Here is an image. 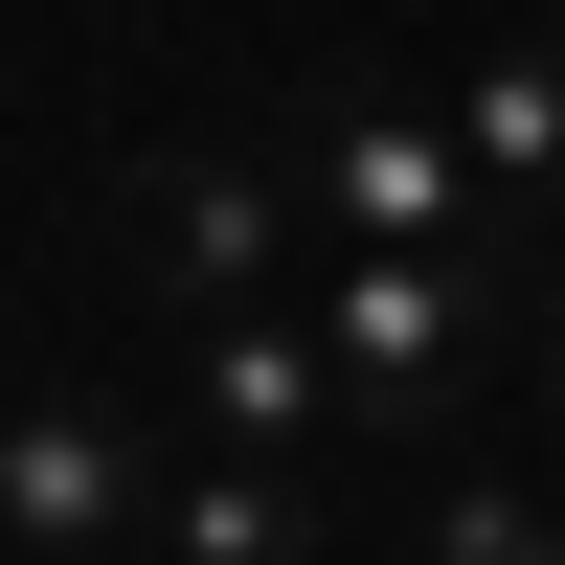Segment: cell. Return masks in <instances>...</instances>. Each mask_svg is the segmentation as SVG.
I'll return each mask as SVG.
<instances>
[{"label": "cell", "mask_w": 565, "mask_h": 565, "mask_svg": "<svg viewBox=\"0 0 565 565\" xmlns=\"http://www.w3.org/2000/svg\"><path fill=\"white\" fill-rule=\"evenodd\" d=\"M295 317H317V362H340L362 452H430L452 385L498 362V317H521V271H498V249H317Z\"/></svg>", "instance_id": "1"}, {"label": "cell", "mask_w": 565, "mask_h": 565, "mask_svg": "<svg viewBox=\"0 0 565 565\" xmlns=\"http://www.w3.org/2000/svg\"><path fill=\"white\" fill-rule=\"evenodd\" d=\"M114 271L204 340V317H271L317 271V204H295V159H136L114 181Z\"/></svg>", "instance_id": "2"}, {"label": "cell", "mask_w": 565, "mask_h": 565, "mask_svg": "<svg viewBox=\"0 0 565 565\" xmlns=\"http://www.w3.org/2000/svg\"><path fill=\"white\" fill-rule=\"evenodd\" d=\"M295 204H317V249H498L476 136H452L430 90H340V114L295 136Z\"/></svg>", "instance_id": "3"}, {"label": "cell", "mask_w": 565, "mask_h": 565, "mask_svg": "<svg viewBox=\"0 0 565 565\" xmlns=\"http://www.w3.org/2000/svg\"><path fill=\"white\" fill-rule=\"evenodd\" d=\"M159 476L181 452L136 430V407H90V385L0 407V565H136L159 543Z\"/></svg>", "instance_id": "4"}, {"label": "cell", "mask_w": 565, "mask_h": 565, "mask_svg": "<svg viewBox=\"0 0 565 565\" xmlns=\"http://www.w3.org/2000/svg\"><path fill=\"white\" fill-rule=\"evenodd\" d=\"M181 407H204V452H295V476H317V452L362 430V407H340V362H317V317H295V295H271V317H204V362H181Z\"/></svg>", "instance_id": "5"}, {"label": "cell", "mask_w": 565, "mask_h": 565, "mask_svg": "<svg viewBox=\"0 0 565 565\" xmlns=\"http://www.w3.org/2000/svg\"><path fill=\"white\" fill-rule=\"evenodd\" d=\"M452 136H476L498 249H521V226H565V23H498V45H476V90H452Z\"/></svg>", "instance_id": "6"}, {"label": "cell", "mask_w": 565, "mask_h": 565, "mask_svg": "<svg viewBox=\"0 0 565 565\" xmlns=\"http://www.w3.org/2000/svg\"><path fill=\"white\" fill-rule=\"evenodd\" d=\"M159 565H317V476L295 452H181L159 476Z\"/></svg>", "instance_id": "7"}, {"label": "cell", "mask_w": 565, "mask_h": 565, "mask_svg": "<svg viewBox=\"0 0 565 565\" xmlns=\"http://www.w3.org/2000/svg\"><path fill=\"white\" fill-rule=\"evenodd\" d=\"M430 565H565V498H521V476H452V498H430Z\"/></svg>", "instance_id": "8"}, {"label": "cell", "mask_w": 565, "mask_h": 565, "mask_svg": "<svg viewBox=\"0 0 565 565\" xmlns=\"http://www.w3.org/2000/svg\"><path fill=\"white\" fill-rule=\"evenodd\" d=\"M543 295H565V271H543ZM543 407H565V317H543Z\"/></svg>", "instance_id": "9"}, {"label": "cell", "mask_w": 565, "mask_h": 565, "mask_svg": "<svg viewBox=\"0 0 565 565\" xmlns=\"http://www.w3.org/2000/svg\"><path fill=\"white\" fill-rule=\"evenodd\" d=\"M543 23H565V0H543Z\"/></svg>", "instance_id": "10"}]
</instances>
